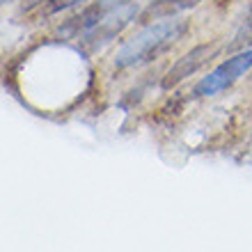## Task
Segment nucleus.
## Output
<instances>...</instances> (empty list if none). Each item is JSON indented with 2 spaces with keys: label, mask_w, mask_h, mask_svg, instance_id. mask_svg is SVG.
I'll use <instances>...</instances> for the list:
<instances>
[{
  "label": "nucleus",
  "mask_w": 252,
  "mask_h": 252,
  "mask_svg": "<svg viewBox=\"0 0 252 252\" xmlns=\"http://www.w3.org/2000/svg\"><path fill=\"white\" fill-rule=\"evenodd\" d=\"M186 28H188L186 21L177 19V16L149 23V26H145L140 32H135L131 39H126L120 46V51L115 55V66L126 69V66H135L154 60L167 46H172L177 39H181Z\"/></svg>",
  "instance_id": "obj_1"
},
{
  "label": "nucleus",
  "mask_w": 252,
  "mask_h": 252,
  "mask_svg": "<svg viewBox=\"0 0 252 252\" xmlns=\"http://www.w3.org/2000/svg\"><path fill=\"white\" fill-rule=\"evenodd\" d=\"M211 53H213V44H199V46L190 48L184 58H179V60L170 66V71L163 78V87L170 90V87L179 85L181 80H186L188 76H192L206 60H211Z\"/></svg>",
  "instance_id": "obj_2"
},
{
  "label": "nucleus",
  "mask_w": 252,
  "mask_h": 252,
  "mask_svg": "<svg viewBox=\"0 0 252 252\" xmlns=\"http://www.w3.org/2000/svg\"><path fill=\"white\" fill-rule=\"evenodd\" d=\"M202 0H154L152 5H147L142 12L138 14L140 23H154L160 19H172L179 12H186L190 7L199 5Z\"/></svg>",
  "instance_id": "obj_3"
},
{
  "label": "nucleus",
  "mask_w": 252,
  "mask_h": 252,
  "mask_svg": "<svg viewBox=\"0 0 252 252\" xmlns=\"http://www.w3.org/2000/svg\"><path fill=\"white\" fill-rule=\"evenodd\" d=\"M232 83H234V78L227 73V69L222 64H218L209 76H204V78L195 85V94H197V96H213V94L227 90Z\"/></svg>",
  "instance_id": "obj_4"
},
{
  "label": "nucleus",
  "mask_w": 252,
  "mask_h": 252,
  "mask_svg": "<svg viewBox=\"0 0 252 252\" xmlns=\"http://www.w3.org/2000/svg\"><path fill=\"white\" fill-rule=\"evenodd\" d=\"M78 2H85V0H48V14L62 12V9H69V7L78 5Z\"/></svg>",
  "instance_id": "obj_5"
}]
</instances>
